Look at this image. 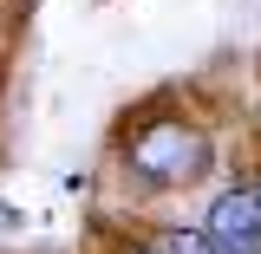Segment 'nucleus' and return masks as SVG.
<instances>
[{"mask_svg":"<svg viewBox=\"0 0 261 254\" xmlns=\"http://www.w3.org/2000/svg\"><path fill=\"white\" fill-rule=\"evenodd\" d=\"M248 189H255V209H261V170H255V176H248Z\"/></svg>","mask_w":261,"mask_h":254,"instance_id":"4","label":"nucleus"},{"mask_svg":"<svg viewBox=\"0 0 261 254\" xmlns=\"http://www.w3.org/2000/svg\"><path fill=\"white\" fill-rule=\"evenodd\" d=\"M150 248H157V254H216L209 241H202V228H183V222L157 228V235H150Z\"/></svg>","mask_w":261,"mask_h":254,"instance_id":"3","label":"nucleus"},{"mask_svg":"<svg viewBox=\"0 0 261 254\" xmlns=\"http://www.w3.org/2000/svg\"><path fill=\"white\" fill-rule=\"evenodd\" d=\"M124 254H157V248H150V241H144V248H124Z\"/></svg>","mask_w":261,"mask_h":254,"instance_id":"5","label":"nucleus"},{"mask_svg":"<svg viewBox=\"0 0 261 254\" xmlns=\"http://www.w3.org/2000/svg\"><path fill=\"white\" fill-rule=\"evenodd\" d=\"M118 163L144 189H196L216 170V144L190 111H144L118 137Z\"/></svg>","mask_w":261,"mask_h":254,"instance_id":"1","label":"nucleus"},{"mask_svg":"<svg viewBox=\"0 0 261 254\" xmlns=\"http://www.w3.org/2000/svg\"><path fill=\"white\" fill-rule=\"evenodd\" d=\"M196 228H202V241H209L216 254H261V209H255V189H248V183L216 189Z\"/></svg>","mask_w":261,"mask_h":254,"instance_id":"2","label":"nucleus"}]
</instances>
